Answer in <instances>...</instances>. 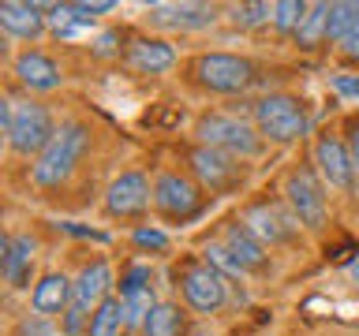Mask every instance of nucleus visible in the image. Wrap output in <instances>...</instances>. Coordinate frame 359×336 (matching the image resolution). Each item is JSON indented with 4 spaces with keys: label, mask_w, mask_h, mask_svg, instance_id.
Returning a JSON list of instances; mask_svg holds the SVG:
<instances>
[{
    "label": "nucleus",
    "mask_w": 359,
    "mask_h": 336,
    "mask_svg": "<svg viewBox=\"0 0 359 336\" xmlns=\"http://www.w3.org/2000/svg\"><path fill=\"white\" fill-rule=\"evenodd\" d=\"M0 123H4L8 146L15 153H22V157L41 153L45 146L56 139V123L49 116V108L34 105V101H11V97H4V105H0Z\"/></svg>",
    "instance_id": "f257e3e1"
},
{
    "label": "nucleus",
    "mask_w": 359,
    "mask_h": 336,
    "mask_svg": "<svg viewBox=\"0 0 359 336\" xmlns=\"http://www.w3.org/2000/svg\"><path fill=\"white\" fill-rule=\"evenodd\" d=\"M90 150V127L86 123H64L60 131H56V139L45 146L38 153V161H34L30 176L38 187H56L64 183L67 176L75 172L79 157Z\"/></svg>",
    "instance_id": "f03ea898"
},
{
    "label": "nucleus",
    "mask_w": 359,
    "mask_h": 336,
    "mask_svg": "<svg viewBox=\"0 0 359 336\" xmlns=\"http://www.w3.org/2000/svg\"><path fill=\"white\" fill-rule=\"evenodd\" d=\"M255 127L266 142H299L311 127L307 105L292 94H269L262 101H255Z\"/></svg>",
    "instance_id": "7ed1b4c3"
},
{
    "label": "nucleus",
    "mask_w": 359,
    "mask_h": 336,
    "mask_svg": "<svg viewBox=\"0 0 359 336\" xmlns=\"http://www.w3.org/2000/svg\"><path fill=\"white\" fill-rule=\"evenodd\" d=\"M195 134H198V146H213V150L232 153V157H255L262 150V134H258L255 123L229 116V112H206V116H198Z\"/></svg>",
    "instance_id": "20e7f679"
},
{
    "label": "nucleus",
    "mask_w": 359,
    "mask_h": 336,
    "mask_svg": "<svg viewBox=\"0 0 359 336\" xmlns=\"http://www.w3.org/2000/svg\"><path fill=\"white\" fill-rule=\"evenodd\" d=\"M191 75L210 94H243L255 83V64L236 52H202L191 64Z\"/></svg>",
    "instance_id": "39448f33"
},
{
    "label": "nucleus",
    "mask_w": 359,
    "mask_h": 336,
    "mask_svg": "<svg viewBox=\"0 0 359 336\" xmlns=\"http://www.w3.org/2000/svg\"><path fill=\"white\" fill-rule=\"evenodd\" d=\"M322 183L325 179L307 164L292 168L288 179H285V202L307 232H318L325 224V187Z\"/></svg>",
    "instance_id": "423d86ee"
},
{
    "label": "nucleus",
    "mask_w": 359,
    "mask_h": 336,
    "mask_svg": "<svg viewBox=\"0 0 359 336\" xmlns=\"http://www.w3.org/2000/svg\"><path fill=\"white\" fill-rule=\"evenodd\" d=\"M176 288H180V295H184L187 307L198 310V314L221 310L224 299H229V280L206 262H187L176 273Z\"/></svg>",
    "instance_id": "0eeeda50"
},
{
    "label": "nucleus",
    "mask_w": 359,
    "mask_h": 336,
    "mask_svg": "<svg viewBox=\"0 0 359 336\" xmlns=\"http://www.w3.org/2000/svg\"><path fill=\"white\" fill-rule=\"evenodd\" d=\"M243 224H247V228H251L266 246L292 243V239L299 235V220H296V213L288 209V202H273V198L255 202V206L243 213Z\"/></svg>",
    "instance_id": "6e6552de"
},
{
    "label": "nucleus",
    "mask_w": 359,
    "mask_h": 336,
    "mask_svg": "<svg viewBox=\"0 0 359 336\" xmlns=\"http://www.w3.org/2000/svg\"><path fill=\"white\" fill-rule=\"evenodd\" d=\"M187 164L206 190H229L243 179L240 157L221 153V150H213V146H195V150H187Z\"/></svg>",
    "instance_id": "1a4fd4ad"
},
{
    "label": "nucleus",
    "mask_w": 359,
    "mask_h": 336,
    "mask_svg": "<svg viewBox=\"0 0 359 336\" xmlns=\"http://www.w3.org/2000/svg\"><path fill=\"white\" fill-rule=\"evenodd\" d=\"M202 206V190L191 183L187 176L180 172H161L154 179V209L168 220H184V217H195Z\"/></svg>",
    "instance_id": "9d476101"
},
{
    "label": "nucleus",
    "mask_w": 359,
    "mask_h": 336,
    "mask_svg": "<svg viewBox=\"0 0 359 336\" xmlns=\"http://www.w3.org/2000/svg\"><path fill=\"white\" fill-rule=\"evenodd\" d=\"M314 164H318V176L337 190H352L355 187V157L344 146L341 134H322L314 142Z\"/></svg>",
    "instance_id": "9b49d317"
},
{
    "label": "nucleus",
    "mask_w": 359,
    "mask_h": 336,
    "mask_svg": "<svg viewBox=\"0 0 359 336\" xmlns=\"http://www.w3.org/2000/svg\"><path fill=\"white\" fill-rule=\"evenodd\" d=\"M154 202V183L142 172H123L109 183L105 195V209L109 217H139L146 213V206Z\"/></svg>",
    "instance_id": "f8f14e48"
},
{
    "label": "nucleus",
    "mask_w": 359,
    "mask_h": 336,
    "mask_svg": "<svg viewBox=\"0 0 359 336\" xmlns=\"http://www.w3.org/2000/svg\"><path fill=\"white\" fill-rule=\"evenodd\" d=\"M34 262H38V239L30 235H15L8 232L4 243H0V269H4V280L11 288H27Z\"/></svg>",
    "instance_id": "ddd939ff"
},
{
    "label": "nucleus",
    "mask_w": 359,
    "mask_h": 336,
    "mask_svg": "<svg viewBox=\"0 0 359 336\" xmlns=\"http://www.w3.org/2000/svg\"><path fill=\"white\" fill-rule=\"evenodd\" d=\"M0 27H4L11 38L34 41L49 30V8L27 4V0H8V4H0Z\"/></svg>",
    "instance_id": "4468645a"
},
{
    "label": "nucleus",
    "mask_w": 359,
    "mask_h": 336,
    "mask_svg": "<svg viewBox=\"0 0 359 336\" xmlns=\"http://www.w3.org/2000/svg\"><path fill=\"white\" fill-rule=\"evenodd\" d=\"M221 243L236 254V262L243 265V273H266V269H269V246L258 239L243 220H232L229 228H224Z\"/></svg>",
    "instance_id": "2eb2a0df"
},
{
    "label": "nucleus",
    "mask_w": 359,
    "mask_h": 336,
    "mask_svg": "<svg viewBox=\"0 0 359 336\" xmlns=\"http://www.w3.org/2000/svg\"><path fill=\"white\" fill-rule=\"evenodd\" d=\"M128 64L139 75H165L176 67V49L165 38H135L128 45Z\"/></svg>",
    "instance_id": "dca6fc26"
},
{
    "label": "nucleus",
    "mask_w": 359,
    "mask_h": 336,
    "mask_svg": "<svg viewBox=\"0 0 359 336\" xmlns=\"http://www.w3.org/2000/svg\"><path fill=\"white\" fill-rule=\"evenodd\" d=\"M217 19V8L210 4H157L150 8V22L154 27H168V30H206Z\"/></svg>",
    "instance_id": "f3484780"
},
{
    "label": "nucleus",
    "mask_w": 359,
    "mask_h": 336,
    "mask_svg": "<svg viewBox=\"0 0 359 336\" xmlns=\"http://www.w3.org/2000/svg\"><path fill=\"white\" fill-rule=\"evenodd\" d=\"M15 78L27 90H41V94H45V90H56L64 83L56 60H53V56H45V52H38V49H22L15 56Z\"/></svg>",
    "instance_id": "a211bd4d"
},
{
    "label": "nucleus",
    "mask_w": 359,
    "mask_h": 336,
    "mask_svg": "<svg viewBox=\"0 0 359 336\" xmlns=\"http://www.w3.org/2000/svg\"><path fill=\"white\" fill-rule=\"evenodd\" d=\"M72 299H75V280H67L64 273H45L30 291V310L45 314V318H53V314L64 318V310L72 307Z\"/></svg>",
    "instance_id": "6ab92c4d"
},
{
    "label": "nucleus",
    "mask_w": 359,
    "mask_h": 336,
    "mask_svg": "<svg viewBox=\"0 0 359 336\" xmlns=\"http://www.w3.org/2000/svg\"><path fill=\"white\" fill-rule=\"evenodd\" d=\"M112 295V265L105 258H97V262L83 265V273L75 276V302L79 307H86L94 314L97 302H105Z\"/></svg>",
    "instance_id": "aec40b11"
},
{
    "label": "nucleus",
    "mask_w": 359,
    "mask_h": 336,
    "mask_svg": "<svg viewBox=\"0 0 359 336\" xmlns=\"http://www.w3.org/2000/svg\"><path fill=\"white\" fill-rule=\"evenodd\" d=\"M325 34H330V4H311L292 38H296L299 49H314V45L325 41Z\"/></svg>",
    "instance_id": "412c9836"
},
{
    "label": "nucleus",
    "mask_w": 359,
    "mask_h": 336,
    "mask_svg": "<svg viewBox=\"0 0 359 336\" xmlns=\"http://www.w3.org/2000/svg\"><path fill=\"white\" fill-rule=\"evenodd\" d=\"M120 325H128V321H123V299L109 295L105 302H97V307H94V314H90L86 336H120Z\"/></svg>",
    "instance_id": "4be33fe9"
},
{
    "label": "nucleus",
    "mask_w": 359,
    "mask_h": 336,
    "mask_svg": "<svg viewBox=\"0 0 359 336\" xmlns=\"http://www.w3.org/2000/svg\"><path fill=\"white\" fill-rule=\"evenodd\" d=\"M142 332L146 336H180L184 332V310L176 302H157L142 325Z\"/></svg>",
    "instance_id": "5701e85b"
},
{
    "label": "nucleus",
    "mask_w": 359,
    "mask_h": 336,
    "mask_svg": "<svg viewBox=\"0 0 359 336\" xmlns=\"http://www.w3.org/2000/svg\"><path fill=\"white\" fill-rule=\"evenodd\" d=\"M123 299V321L128 325H146L150 310L157 307V295H154V284H142V288H131V291H120Z\"/></svg>",
    "instance_id": "b1692460"
},
{
    "label": "nucleus",
    "mask_w": 359,
    "mask_h": 336,
    "mask_svg": "<svg viewBox=\"0 0 359 336\" xmlns=\"http://www.w3.org/2000/svg\"><path fill=\"white\" fill-rule=\"evenodd\" d=\"M229 22L240 30H255V27H262V22H273V4H232Z\"/></svg>",
    "instance_id": "393cba45"
},
{
    "label": "nucleus",
    "mask_w": 359,
    "mask_h": 336,
    "mask_svg": "<svg viewBox=\"0 0 359 336\" xmlns=\"http://www.w3.org/2000/svg\"><path fill=\"white\" fill-rule=\"evenodd\" d=\"M202 262L213 265L224 280H229V276H243V265L236 262V254L224 243H206V246H202Z\"/></svg>",
    "instance_id": "a878e982"
},
{
    "label": "nucleus",
    "mask_w": 359,
    "mask_h": 336,
    "mask_svg": "<svg viewBox=\"0 0 359 336\" xmlns=\"http://www.w3.org/2000/svg\"><path fill=\"white\" fill-rule=\"evenodd\" d=\"M355 19H359V4H330V34H325V41L341 45L348 38V30L355 27Z\"/></svg>",
    "instance_id": "bb28decb"
},
{
    "label": "nucleus",
    "mask_w": 359,
    "mask_h": 336,
    "mask_svg": "<svg viewBox=\"0 0 359 336\" xmlns=\"http://www.w3.org/2000/svg\"><path fill=\"white\" fill-rule=\"evenodd\" d=\"M307 8L311 4H303V0H277V4H273V27L280 34H296L303 15H307Z\"/></svg>",
    "instance_id": "cd10ccee"
},
{
    "label": "nucleus",
    "mask_w": 359,
    "mask_h": 336,
    "mask_svg": "<svg viewBox=\"0 0 359 336\" xmlns=\"http://www.w3.org/2000/svg\"><path fill=\"white\" fill-rule=\"evenodd\" d=\"M11 336H56V321L45 318V314H38V310H27V314L15 321Z\"/></svg>",
    "instance_id": "c85d7f7f"
},
{
    "label": "nucleus",
    "mask_w": 359,
    "mask_h": 336,
    "mask_svg": "<svg viewBox=\"0 0 359 336\" xmlns=\"http://www.w3.org/2000/svg\"><path fill=\"white\" fill-rule=\"evenodd\" d=\"M123 45V34L120 30H101L94 38V56H116Z\"/></svg>",
    "instance_id": "c756f323"
},
{
    "label": "nucleus",
    "mask_w": 359,
    "mask_h": 336,
    "mask_svg": "<svg viewBox=\"0 0 359 336\" xmlns=\"http://www.w3.org/2000/svg\"><path fill=\"white\" fill-rule=\"evenodd\" d=\"M135 243H139V246H150V251H165V246H168V235L157 232V228H135Z\"/></svg>",
    "instance_id": "7c9ffc66"
},
{
    "label": "nucleus",
    "mask_w": 359,
    "mask_h": 336,
    "mask_svg": "<svg viewBox=\"0 0 359 336\" xmlns=\"http://www.w3.org/2000/svg\"><path fill=\"white\" fill-rule=\"evenodd\" d=\"M333 90H337V94H344V97H359V78L355 75H337Z\"/></svg>",
    "instance_id": "2f4dec72"
},
{
    "label": "nucleus",
    "mask_w": 359,
    "mask_h": 336,
    "mask_svg": "<svg viewBox=\"0 0 359 336\" xmlns=\"http://www.w3.org/2000/svg\"><path fill=\"white\" fill-rule=\"evenodd\" d=\"M341 49H344V56H352V60H359V19H355V27L348 30V38L341 41Z\"/></svg>",
    "instance_id": "473e14b6"
},
{
    "label": "nucleus",
    "mask_w": 359,
    "mask_h": 336,
    "mask_svg": "<svg viewBox=\"0 0 359 336\" xmlns=\"http://www.w3.org/2000/svg\"><path fill=\"white\" fill-rule=\"evenodd\" d=\"M348 276H352V280H355V284H359V258H355V262H352V265H348Z\"/></svg>",
    "instance_id": "72a5a7b5"
},
{
    "label": "nucleus",
    "mask_w": 359,
    "mask_h": 336,
    "mask_svg": "<svg viewBox=\"0 0 359 336\" xmlns=\"http://www.w3.org/2000/svg\"><path fill=\"white\" fill-rule=\"evenodd\" d=\"M120 336H128V332H120Z\"/></svg>",
    "instance_id": "f704fd0d"
}]
</instances>
